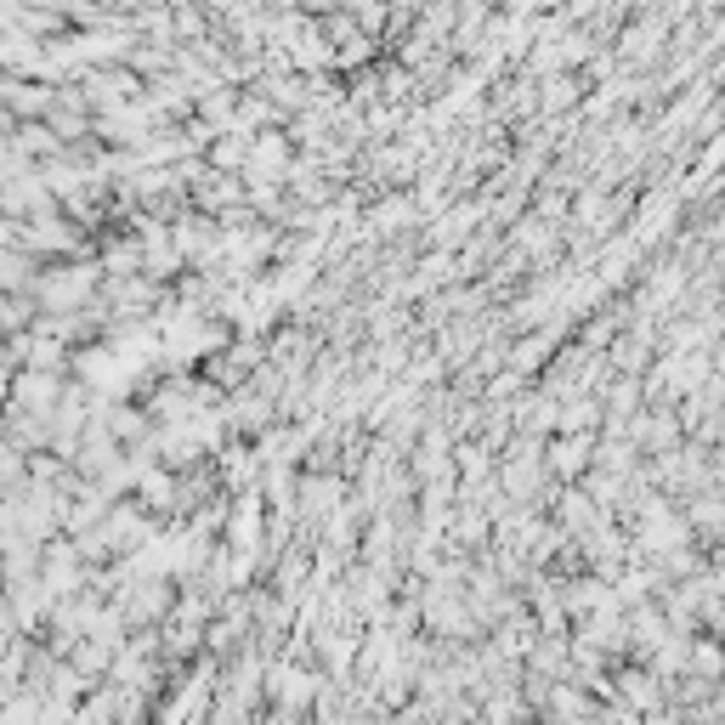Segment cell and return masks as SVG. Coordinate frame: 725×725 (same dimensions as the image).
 <instances>
[]
</instances>
